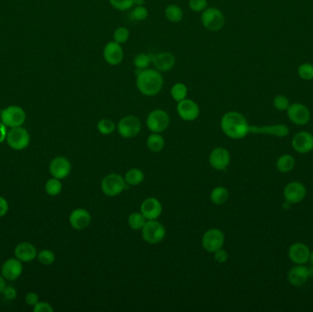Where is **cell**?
Masks as SVG:
<instances>
[{"label": "cell", "mask_w": 313, "mask_h": 312, "mask_svg": "<svg viewBox=\"0 0 313 312\" xmlns=\"http://www.w3.org/2000/svg\"><path fill=\"white\" fill-rule=\"evenodd\" d=\"M221 129L223 132L233 139H241L249 133L247 120L238 112H228L221 120Z\"/></svg>", "instance_id": "6da1fadb"}, {"label": "cell", "mask_w": 313, "mask_h": 312, "mask_svg": "<svg viewBox=\"0 0 313 312\" xmlns=\"http://www.w3.org/2000/svg\"><path fill=\"white\" fill-rule=\"evenodd\" d=\"M163 85V77L158 70L145 69L137 74V89L146 96H154L159 94Z\"/></svg>", "instance_id": "7a4b0ae2"}, {"label": "cell", "mask_w": 313, "mask_h": 312, "mask_svg": "<svg viewBox=\"0 0 313 312\" xmlns=\"http://www.w3.org/2000/svg\"><path fill=\"white\" fill-rule=\"evenodd\" d=\"M1 122L7 128L22 127L26 120V113L24 109L18 106H9L0 112Z\"/></svg>", "instance_id": "3957f363"}, {"label": "cell", "mask_w": 313, "mask_h": 312, "mask_svg": "<svg viewBox=\"0 0 313 312\" xmlns=\"http://www.w3.org/2000/svg\"><path fill=\"white\" fill-rule=\"evenodd\" d=\"M101 188L107 196L115 197L123 193L126 189H129V184L122 176L111 173L103 178Z\"/></svg>", "instance_id": "277c9868"}, {"label": "cell", "mask_w": 313, "mask_h": 312, "mask_svg": "<svg viewBox=\"0 0 313 312\" xmlns=\"http://www.w3.org/2000/svg\"><path fill=\"white\" fill-rule=\"evenodd\" d=\"M142 230V237L149 244H155L161 242L166 235L165 227L157 220L147 221Z\"/></svg>", "instance_id": "5b68a950"}, {"label": "cell", "mask_w": 313, "mask_h": 312, "mask_svg": "<svg viewBox=\"0 0 313 312\" xmlns=\"http://www.w3.org/2000/svg\"><path fill=\"white\" fill-rule=\"evenodd\" d=\"M201 19L206 30L214 32L222 30L225 23L223 12L216 8H207L203 10Z\"/></svg>", "instance_id": "8992f818"}, {"label": "cell", "mask_w": 313, "mask_h": 312, "mask_svg": "<svg viewBox=\"0 0 313 312\" xmlns=\"http://www.w3.org/2000/svg\"><path fill=\"white\" fill-rule=\"evenodd\" d=\"M6 140L11 149L23 150L30 145V136L26 129L17 127L9 130Z\"/></svg>", "instance_id": "52a82bcc"}, {"label": "cell", "mask_w": 313, "mask_h": 312, "mask_svg": "<svg viewBox=\"0 0 313 312\" xmlns=\"http://www.w3.org/2000/svg\"><path fill=\"white\" fill-rule=\"evenodd\" d=\"M147 127L153 133L165 131L170 126V116L168 113L161 109H156L150 112L147 117Z\"/></svg>", "instance_id": "ba28073f"}, {"label": "cell", "mask_w": 313, "mask_h": 312, "mask_svg": "<svg viewBox=\"0 0 313 312\" xmlns=\"http://www.w3.org/2000/svg\"><path fill=\"white\" fill-rule=\"evenodd\" d=\"M141 130V122L137 116H127L123 117L117 124V131L121 137L133 138L137 137Z\"/></svg>", "instance_id": "9c48e42d"}, {"label": "cell", "mask_w": 313, "mask_h": 312, "mask_svg": "<svg viewBox=\"0 0 313 312\" xmlns=\"http://www.w3.org/2000/svg\"><path fill=\"white\" fill-rule=\"evenodd\" d=\"M202 246L207 252L214 253L223 248L224 244V235L223 232L216 228H213L206 232L202 236Z\"/></svg>", "instance_id": "30bf717a"}, {"label": "cell", "mask_w": 313, "mask_h": 312, "mask_svg": "<svg viewBox=\"0 0 313 312\" xmlns=\"http://www.w3.org/2000/svg\"><path fill=\"white\" fill-rule=\"evenodd\" d=\"M285 201L297 204L303 201L307 195V189L300 181H292L287 184L283 192Z\"/></svg>", "instance_id": "8fae6325"}, {"label": "cell", "mask_w": 313, "mask_h": 312, "mask_svg": "<svg viewBox=\"0 0 313 312\" xmlns=\"http://www.w3.org/2000/svg\"><path fill=\"white\" fill-rule=\"evenodd\" d=\"M287 116L292 123L298 126H304L309 123L310 113L308 107L302 103H295L287 108Z\"/></svg>", "instance_id": "7c38bea8"}, {"label": "cell", "mask_w": 313, "mask_h": 312, "mask_svg": "<svg viewBox=\"0 0 313 312\" xmlns=\"http://www.w3.org/2000/svg\"><path fill=\"white\" fill-rule=\"evenodd\" d=\"M292 148L300 154L309 153L313 150V135L307 131L297 133L291 141Z\"/></svg>", "instance_id": "4fadbf2b"}, {"label": "cell", "mask_w": 313, "mask_h": 312, "mask_svg": "<svg viewBox=\"0 0 313 312\" xmlns=\"http://www.w3.org/2000/svg\"><path fill=\"white\" fill-rule=\"evenodd\" d=\"M23 265L17 258H9L4 262L1 267V275L8 281H14L22 276Z\"/></svg>", "instance_id": "5bb4252c"}, {"label": "cell", "mask_w": 313, "mask_h": 312, "mask_svg": "<svg viewBox=\"0 0 313 312\" xmlns=\"http://www.w3.org/2000/svg\"><path fill=\"white\" fill-rule=\"evenodd\" d=\"M103 59L108 65L116 66L122 63L124 58V52L119 43L110 41L103 48Z\"/></svg>", "instance_id": "9a60e30c"}, {"label": "cell", "mask_w": 313, "mask_h": 312, "mask_svg": "<svg viewBox=\"0 0 313 312\" xmlns=\"http://www.w3.org/2000/svg\"><path fill=\"white\" fill-rule=\"evenodd\" d=\"M177 112L181 119L185 121H193L200 114V108L197 103L191 99H184L178 103Z\"/></svg>", "instance_id": "2e32d148"}, {"label": "cell", "mask_w": 313, "mask_h": 312, "mask_svg": "<svg viewBox=\"0 0 313 312\" xmlns=\"http://www.w3.org/2000/svg\"><path fill=\"white\" fill-rule=\"evenodd\" d=\"M72 166L68 158L65 157H56L50 164V172L53 178L62 180L71 173Z\"/></svg>", "instance_id": "e0dca14e"}, {"label": "cell", "mask_w": 313, "mask_h": 312, "mask_svg": "<svg viewBox=\"0 0 313 312\" xmlns=\"http://www.w3.org/2000/svg\"><path fill=\"white\" fill-rule=\"evenodd\" d=\"M310 251L307 244L295 243L288 248L289 259L296 265H304L309 260Z\"/></svg>", "instance_id": "ac0fdd59"}, {"label": "cell", "mask_w": 313, "mask_h": 312, "mask_svg": "<svg viewBox=\"0 0 313 312\" xmlns=\"http://www.w3.org/2000/svg\"><path fill=\"white\" fill-rule=\"evenodd\" d=\"M140 213L149 220H157L162 213V205L156 198H148L142 202Z\"/></svg>", "instance_id": "d6986e66"}, {"label": "cell", "mask_w": 313, "mask_h": 312, "mask_svg": "<svg viewBox=\"0 0 313 312\" xmlns=\"http://www.w3.org/2000/svg\"><path fill=\"white\" fill-rule=\"evenodd\" d=\"M231 160V157L227 150L223 148H216L211 152L210 161L211 166L217 170V171H223L229 166Z\"/></svg>", "instance_id": "ffe728a7"}, {"label": "cell", "mask_w": 313, "mask_h": 312, "mask_svg": "<svg viewBox=\"0 0 313 312\" xmlns=\"http://www.w3.org/2000/svg\"><path fill=\"white\" fill-rule=\"evenodd\" d=\"M249 133L254 134H265L271 135L274 137H287L289 134V129L287 126L283 124H272V126H265V127H255L250 126Z\"/></svg>", "instance_id": "44dd1931"}, {"label": "cell", "mask_w": 313, "mask_h": 312, "mask_svg": "<svg viewBox=\"0 0 313 312\" xmlns=\"http://www.w3.org/2000/svg\"><path fill=\"white\" fill-rule=\"evenodd\" d=\"M91 215L86 210L75 209L70 215V224L78 231L85 230L91 223Z\"/></svg>", "instance_id": "7402d4cb"}, {"label": "cell", "mask_w": 313, "mask_h": 312, "mask_svg": "<svg viewBox=\"0 0 313 312\" xmlns=\"http://www.w3.org/2000/svg\"><path fill=\"white\" fill-rule=\"evenodd\" d=\"M14 252L16 258L24 263L34 260L38 256L37 249L33 244H30L29 242H22L20 244H17Z\"/></svg>", "instance_id": "603a6c76"}, {"label": "cell", "mask_w": 313, "mask_h": 312, "mask_svg": "<svg viewBox=\"0 0 313 312\" xmlns=\"http://www.w3.org/2000/svg\"><path fill=\"white\" fill-rule=\"evenodd\" d=\"M308 267L303 265H297L289 270L287 275V279L292 286H300L304 285L309 279Z\"/></svg>", "instance_id": "cb8c5ba5"}, {"label": "cell", "mask_w": 313, "mask_h": 312, "mask_svg": "<svg viewBox=\"0 0 313 312\" xmlns=\"http://www.w3.org/2000/svg\"><path fill=\"white\" fill-rule=\"evenodd\" d=\"M152 61L159 72H168L174 67L175 57L171 52H159V54L152 56Z\"/></svg>", "instance_id": "d4e9b609"}, {"label": "cell", "mask_w": 313, "mask_h": 312, "mask_svg": "<svg viewBox=\"0 0 313 312\" xmlns=\"http://www.w3.org/2000/svg\"><path fill=\"white\" fill-rule=\"evenodd\" d=\"M295 158L292 157L291 155L285 154L280 156L277 162H276V167L278 169V171L282 172V173H287L289 171H291L294 167H295Z\"/></svg>", "instance_id": "484cf974"}, {"label": "cell", "mask_w": 313, "mask_h": 312, "mask_svg": "<svg viewBox=\"0 0 313 312\" xmlns=\"http://www.w3.org/2000/svg\"><path fill=\"white\" fill-rule=\"evenodd\" d=\"M165 16L168 18V20L172 22V23H179L181 22L182 17H183V11L180 8V6L172 4L169 5L165 9Z\"/></svg>", "instance_id": "4316f807"}, {"label": "cell", "mask_w": 313, "mask_h": 312, "mask_svg": "<svg viewBox=\"0 0 313 312\" xmlns=\"http://www.w3.org/2000/svg\"><path fill=\"white\" fill-rule=\"evenodd\" d=\"M147 145L152 152H160L165 147V140L163 137L160 136L159 133H154L150 135L147 139Z\"/></svg>", "instance_id": "83f0119b"}, {"label": "cell", "mask_w": 313, "mask_h": 312, "mask_svg": "<svg viewBox=\"0 0 313 312\" xmlns=\"http://www.w3.org/2000/svg\"><path fill=\"white\" fill-rule=\"evenodd\" d=\"M144 173L143 171L138 170V169H131L129 170L126 175H124V180L129 185H138L141 183L144 180Z\"/></svg>", "instance_id": "f1b7e54d"}, {"label": "cell", "mask_w": 313, "mask_h": 312, "mask_svg": "<svg viewBox=\"0 0 313 312\" xmlns=\"http://www.w3.org/2000/svg\"><path fill=\"white\" fill-rule=\"evenodd\" d=\"M229 198V193L227 190L223 187H217L214 189L211 193V200L217 205H222L225 203Z\"/></svg>", "instance_id": "f546056e"}, {"label": "cell", "mask_w": 313, "mask_h": 312, "mask_svg": "<svg viewBox=\"0 0 313 312\" xmlns=\"http://www.w3.org/2000/svg\"><path fill=\"white\" fill-rule=\"evenodd\" d=\"M171 94H172V98L179 103L180 101L186 99V96L188 94V88L184 84L177 82L172 86Z\"/></svg>", "instance_id": "4dcf8cb0"}, {"label": "cell", "mask_w": 313, "mask_h": 312, "mask_svg": "<svg viewBox=\"0 0 313 312\" xmlns=\"http://www.w3.org/2000/svg\"><path fill=\"white\" fill-rule=\"evenodd\" d=\"M62 190V184L59 179L52 178L48 180L45 184V191L50 196H57Z\"/></svg>", "instance_id": "1f68e13d"}, {"label": "cell", "mask_w": 313, "mask_h": 312, "mask_svg": "<svg viewBox=\"0 0 313 312\" xmlns=\"http://www.w3.org/2000/svg\"><path fill=\"white\" fill-rule=\"evenodd\" d=\"M146 222L147 219L141 213H133L129 215V226L133 230H141Z\"/></svg>", "instance_id": "d6a6232c"}, {"label": "cell", "mask_w": 313, "mask_h": 312, "mask_svg": "<svg viewBox=\"0 0 313 312\" xmlns=\"http://www.w3.org/2000/svg\"><path fill=\"white\" fill-rule=\"evenodd\" d=\"M97 129L102 135H110L116 130V124L108 118L100 120L97 124Z\"/></svg>", "instance_id": "836d02e7"}, {"label": "cell", "mask_w": 313, "mask_h": 312, "mask_svg": "<svg viewBox=\"0 0 313 312\" xmlns=\"http://www.w3.org/2000/svg\"><path fill=\"white\" fill-rule=\"evenodd\" d=\"M151 61H152V56L148 55L145 53H139L134 59V65L139 71H142V70L148 68Z\"/></svg>", "instance_id": "e575fe53"}, {"label": "cell", "mask_w": 313, "mask_h": 312, "mask_svg": "<svg viewBox=\"0 0 313 312\" xmlns=\"http://www.w3.org/2000/svg\"><path fill=\"white\" fill-rule=\"evenodd\" d=\"M37 257H38V260H39V263L44 265H52V264L54 263V261H55L54 253L51 251V250H48V249L40 251L38 254Z\"/></svg>", "instance_id": "d590c367"}, {"label": "cell", "mask_w": 313, "mask_h": 312, "mask_svg": "<svg viewBox=\"0 0 313 312\" xmlns=\"http://www.w3.org/2000/svg\"><path fill=\"white\" fill-rule=\"evenodd\" d=\"M110 5L114 9L120 11H127L133 8L134 0H109Z\"/></svg>", "instance_id": "8d00e7d4"}, {"label": "cell", "mask_w": 313, "mask_h": 312, "mask_svg": "<svg viewBox=\"0 0 313 312\" xmlns=\"http://www.w3.org/2000/svg\"><path fill=\"white\" fill-rule=\"evenodd\" d=\"M114 41L122 44L127 43L129 38V30L126 27H119L114 32Z\"/></svg>", "instance_id": "74e56055"}, {"label": "cell", "mask_w": 313, "mask_h": 312, "mask_svg": "<svg viewBox=\"0 0 313 312\" xmlns=\"http://www.w3.org/2000/svg\"><path fill=\"white\" fill-rule=\"evenodd\" d=\"M299 76L303 80H312L313 79V65L309 64H304L300 65L298 70Z\"/></svg>", "instance_id": "f35d334b"}, {"label": "cell", "mask_w": 313, "mask_h": 312, "mask_svg": "<svg viewBox=\"0 0 313 312\" xmlns=\"http://www.w3.org/2000/svg\"><path fill=\"white\" fill-rule=\"evenodd\" d=\"M131 16L134 19H136L137 22H142V20H145L147 17H149V10L143 5L142 6H137L133 9Z\"/></svg>", "instance_id": "ab89813d"}, {"label": "cell", "mask_w": 313, "mask_h": 312, "mask_svg": "<svg viewBox=\"0 0 313 312\" xmlns=\"http://www.w3.org/2000/svg\"><path fill=\"white\" fill-rule=\"evenodd\" d=\"M273 103H274L275 108L279 111L287 110V108L290 106L288 99L284 95H277L274 98Z\"/></svg>", "instance_id": "60d3db41"}, {"label": "cell", "mask_w": 313, "mask_h": 312, "mask_svg": "<svg viewBox=\"0 0 313 312\" xmlns=\"http://www.w3.org/2000/svg\"><path fill=\"white\" fill-rule=\"evenodd\" d=\"M190 9L194 12H202L208 8V1L207 0H190Z\"/></svg>", "instance_id": "b9f144b4"}, {"label": "cell", "mask_w": 313, "mask_h": 312, "mask_svg": "<svg viewBox=\"0 0 313 312\" xmlns=\"http://www.w3.org/2000/svg\"><path fill=\"white\" fill-rule=\"evenodd\" d=\"M53 308L52 305L48 302H38L33 306V311L34 312H53Z\"/></svg>", "instance_id": "7bdbcfd3"}, {"label": "cell", "mask_w": 313, "mask_h": 312, "mask_svg": "<svg viewBox=\"0 0 313 312\" xmlns=\"http://www.w3.org/2000/svg\"><path fill=\"white\" fill-rule=\"evenodd\" d=\"M2 294L4 296L5 299L9 300H13L17 298V290L15 287L11 286H6Z\"/></svg>", "instance_id": "ee69618b"}, {"label": "cell", "mask_w": 313, "mask_h": 312, "mask_svg": "<svg viewBox=\"0 0 313 312\" xmlns=\"http://www.w3.org/2000/svg\"><path fill=\"white\" fill-rule=\"evenodd\" d=\"M215 260L217 261L218 263H225L229 258V255H228L227 251L223 250V248L219 249L218 251H216L215 253Z\"/></svg>", "instance_id": "f6af8a7d"}, {"label": "cell", "mask_w": 313, "mask_h": 312, "mask_svg": "<svg viewBox=\"0 0 313 312\" xmlns=\"http://www.w3.org/2000/svg\"><path fill=\"white\" fill-rule=\"evenodd\" d=\"M25 302H26L27 305L33 307L39 302V296L34 292H30L25 297Z\"/></svg>", "instance_id": "bcb514c9"}, {"label": "cell", "mask_w": 313, "mask_h": 312, "mask_svg": "<svg viewBox=\"0 0 313 312\" xmlns=\"http://www.w3.org/2000/svg\"><path fill=\"white\" fill-rule=\"evenodd\" d=\"M9 212V203L4 197L0 196V218L5 216Z\"/></svg>", "instance_id": "7dc6e473"}, {"label": "cell", "mask_w": 313, "mask_h": 312, "mask_svg": "<svg viewBox=\"0 0 313 312\" xmlns=\"http://www.w3.org/2000/svg\"><path fill=\"white\" fill-rule=\"evenodd\" d=\"M7 135H8L7 127L2 122H0V144L7 139Z\"/></svg>", "instance_id": "c3c4849f"}, {"label": "cell", "mask_w": 313, "mask_h": 312, "mask_svg": "<svg viewBox=\"0 0 313 312\" xmlns=\"http://www.w3.org/2000/svg\"><path fill=\"white\" fill-rule=\"evenodd\" d=\"M6 279L2 275H0V294H2V292L4 290L5 287H6Z\"/></svg>", "instance_id": "681fc988"}, {"label": "cell", "mask_w": 313, "mask_h": 312, "mask_svg": "<svg viewBox=\"0 0 313 312\" xmlns=\"http://www.w3.org/2000/svg\"><path fill=\"white\" fill-rule=\"evenodd\" d=\"M134 3L137 6H142L145 3V0H134Z\"/></svg>", "instance_id": "f907efd6"}, {"label": "cell", "mask_w": 313, "mask_h": 312, "mask_svg": "<svg viewBox=\"0 0 313 312\" xmlns=\"http://www.w3.org/2000/svg\"><path fill=\"white\" fill-rule=\"evenodd\" d=\"M290 206H291V203H289V202H288V201H285V202H284V204H283V208L285 210H288L289 209V208H290Z\"/></svg>", "instance_id": "816d5d0a"}, {"label": "cell", "mask_w": 313, "mask_h": 312, "mask_svg": "<svg viewBox=\"0 0 313 312\" xmlns=\"http://www.w3.org/2000/svg\"><path fill=\"white\" fill-rule=\"evenodd\" d=\"M308 272H309V278H313V265L311 267L308 268Z\"/></svg>", "instance_id": "f5cc1de1"}, {"label": "cell", "mask_w": 313, "mask_h": 312, "mask_svg": "<svg viewBox=\"0 0 313 312\" xmlns=\"http://www.w3.org/2000/svg\"><path fill=\"white\" fill-rule=\"evenodd\" d=\"M309 262L311 263V265H313V250L310 252V255H309Z\"/></svg>", "instance_id": "db71d44e"}]
</instances>
